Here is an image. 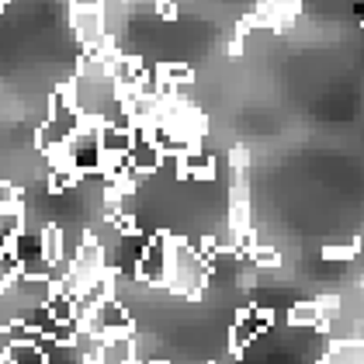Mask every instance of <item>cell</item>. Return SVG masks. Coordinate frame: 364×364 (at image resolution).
Returning <instances> with one entry per match:
<instances>
[{
	"label": "cell",
	"instance_id": "17",
	"mask_svg": "<svg viewBox=\"0 0 364 364\" xmlns=\"http://www.w3.org/2000/svg\"><path fill=\"white\" fill-rule=\"evenodd\" d=\"M42 257H46L49 264H66V260H63V225L59 223L42 225Z\"/></svg>",
	"mask_w": 364,
	"mask_h": 364
},
{
	"label": "cell",
	"instance_id": "10",
	"mask_svg": "<svg viewBox=\"0 0 364 364\" xmlns=\"http://www.w3.org/2000/svg\"><path fill=\"white\" fill-rule=\"evenodd\" d=\"M132 149V129H118V125H101V153H105V167L125 160Z\"/></svg>",
	"mask_w": 364,
	"mask_h": 364
},
{
	"label": "cell",
	"instance_id": "4",
	"mask_svg": "<svg viewBox=\"0 0 364 364\" xmlns=\"http://www.w3.org/2000/svg\"><path fill=\"white\" fill-rule=\"evenodd\" d=\"M56 167H70L77 177L84 173H101L105 170V153H101V125H84L66 149L56 156Z\"/></svg>",
	"mask_w": 364,
	"mask_h": 364
},
{
	"label": "cell",
	"instance_id": "18",
	"mask_svg": "<svg viewBox=\"0 0 364 364\" xmlns=\"http://www.w3.org/2000/svg\"><path fill=\"white\" fill-rule=\"evenodd\" d=\"M4 364H46V354L38 343H14Z\"/></svg>",
	"mask_w": 364,
	"mask_h": 364
},
{
	"label": "cell",
	"instance_id": "5",
	"mask_svg": "<svg viewBox=\"0 0 364 364\" xmlns=\"http://www.w3.org/2000/svg\"><path fill=\"white\" fill-rule=\"evenodd\" d=\"M70 28L77 35V42L90 49H108V21H105V7L97 4H73L70 7Z\"/></svg>",
	"mask_w": 364,
	"mask_h": 364
},
{
	"label": "cell",
	"instance_id": "7",
	"mask_svg": "<svg viewBox=\"0 0 364 364\" xmlns=\"http://www.w3.org/2000/svg\"><path fill=\"white\" fill-rule=\"evenodd\" d=\"M167 271H170V236H164V232L160 236H149V247L142 253L136 278L142 284L160 288V284H167Z\"/></svg>",
	"mask_w": 364,
	"mask_h": 364
},
{
	"label": "cell",
	"instance_id": "2",
	"mask_svg": "<svg viewBox=\"0 0 364 364\" xmlns=\"http://www.w3.org/2000/svg\"><path fill=\"white\" fill-rule=\"evenodd\" d=\"M212 281V264L205 250L191 247L188 240H170V271H167V288L173 295L184 299H198Z\"/></svg>",
	"mask_w": 364,
	"mask_h": 364
},
{
	"label": "cell",
	"instance_id": "1",
	"mask_svg": "<svg viewBox=\"0 0 364 364\" xmlns=\"http://www.w3.org/2000/svg\"><path fill=\"white\" fill-rule=\"evenodd\" d=\"M59 284L46 278H28V274H14L11 281L0 284V330L11 326H25L38 309L53 302Z\"/></svg>",
	"mask_w": 364,
	"mask_h": 364
},
{
	"label": "cell",
	"instance_id": "23",
	"mask_svg": "<svg viewBox=\"0 0 364 364\" xmlns=\"http://www.w3.org/2000/svg\"><path fill=\"white\" fill-rule=\"evenodd\" d=\"M267 7L271 11H291V7H299V0H267Z\"/></svg>",
	"mask_w": 364,
	"mask_h": 364
},
{
	"label": "cell",
	"instance_id": "13",
	"mask_svg": "<svg viewBox=\"0 0 364 364\" xmlns=\"http://www.w3.org/2000/svg\"><path fill=\"white\" fill-rule=\"evenodd\" d=\"M38 347H42V354H46V364H90L87 354L73 343V340H70V343H56V340L42 336Z\"/></svg>",
	"mask_w": 364,
	"mask_h": 364
},
{
	"label": "cell",
	"instance_id": "15",
	"mask_svg": "<svg viewBox=\"0 0 364 364\" xmlns=\"http://www.w3.org/2000/svg\"><path fill=\"white\" fill-rule=\"evenodd\" d=\"M323 364H364V340H343L326 350Z\"/></svg>",
	"mask_w": 364,
	"mask_h": 364
},
{
	"label": "cell",
	"instance_id": "24",
	"mask_svg": "<svg viewBox=\"0 0 364 364\" xmlns=\"http://www.w3.org/2000/svg\"><path fill=\"white\" fill-rule=\"evenodd\" d=\"M4 4H11V0H0V7H4Z\"/></svg>",
	"mask_w": 364,
	"mask_h": 364
},
{
	"label": "cell",
	"instance_id": "14",
	"mask_svg": "<svg viewBox=\"0 0 364 364\" xmlns=\"http://www.w3.org/2000/svg\"><path fill=\"white\" fill-rule=\"evenodd\" d=\"M288 323L299 330H319V326H326V312L319 302H299L288 312Z\"/></svg>",
	"mask_w": 364,
	"mask_h": 364
},
{
	"label": "cell",
	"instance_id": "25",
	"mask_svg": "<svg viewBox=\"0 0 364 364\" xmlns=\"http://www.w3.org/2000/svg\"><path fill=\"white\" fill-rule=\"evenodd\" d=\"M0 364H4V361H0Z\"/></svg>",
	"mask_w": 364,
	"mask_h": 364
},
{
	"label": "cell",
	"instance_id": "20",
	"mask_svg": "<svg viewBox=\"0 0 364 364\" xmlns=\"http://www.w3.org/2000/svg\"><path fill=\"white\" fill-rule=\"evenodd\" d=\"M0 208L4 212H21V191L7 181H0Z\"/></svg>",
	"mask_w": 364,
	"mask_h": 364
},
{
	"label": "cell",
	"instance_id": "16",
	"mask_svg": "<svg viewBox=\"0 0 364 364\" xmlns=\"http://www.w3.org/2000/svg\"><path fill=\"white\" fill-rule=\"evenodd\" d=\"M21 229H25V212H4L0 208V257L11 253V247H14V240H18Z\"/></svg>",
	"mask_w": 364,
	"mask_h": 364
},
{
	"label": "cell",
	"instance_id": "22",
	"mask_svg": "<svg viewBox=\"0 0 364 364\" xmlns=\"http://www.w3.org/2000/svg\"><path fill=\"white\" fill-rule=\"evenodd\" d=\"M14 274H21V264H18V257H14V253H4V257H0V284H4V281H11Z\"/></svg>",
	"mask_w": 364,
	"mask_h": 364
},
{
	"label": "cell",
	"instance_id": "11",
	"mask_svg": "<svg viewBox=\"0 0 364 364\" xmlns=\"http://www.w3.org/2000/svg\"><path fill=\"white\" fill-rule=\"evenodd\" d=\"M173 164H177V173H181V177H191V181H208V177L215 173V160H212L205 149H188V153H181Z\"/></svg>",
	"mask_w": 364,
	"mask_h": 364
},
{
	"label": "cell",
	"instance_id": "9",
	"mask_svg": "<svg viewBox=\"0 0 364 364\" xmlns=\"http://www.w3.org/2000/svg\"><path fill=\"white\" fill-rule=\"evenodd\" d=\"M164 149L153 142V136H149V129H132V149H129V156H125V164L136 170L139 177H146V173H153V170H160V164H164Z\"/></svg>",
	"mask_w": 364,
	"mask_h": 364
},
{
	"label": "cell",
	"instance_id": "6",
	"mask_svg": "<svg viewBox=\"0 0 364 364\" xmlns=\"http://www.w3.org/2000/svg\"><path fill=\"white\" fill-rule=\"evenodd\" d=\"M84 330L87 333H94L97 340L129 336L132 333V316H129V309L122 306L118 299H105V302L84 319Z\"/></svg>",
	"mask_w": 364,
	"mask_h": 364
},
{
	"label": "cell",
	"instance_id": "21",
	"mask_svg": "<svg viewBox=\"0 0 364 364\" xmlns=\"http://www.w3.org/2000/svg\"><path fill=\"white\" fill-rule=\"evenodd\" d=\"M250 264H257V267H278L281 257H278V250H271V247H253Z\"/></svg>",
	"mask_w": 364,
	"mask_h": 364
},
{
	"label": "cell",
	"instance_id": "8",
	"mask_svg": "<svg viewBox=\"0 0 364 364\" xmlns=\"http://www.w3.org/2000/svg\"><path fill=\"white\" fill-rule=\"evenodd\" d=\"M271 326V312L267 309H243L240 316H236V323H232V330H229V350L232 354H240V350H247L257 336L264 333Z\"/></svg>",
	"mask_w": 364,
	"mask_h": 364
},
{
	"label": "cell",
	"instance_id": "19",
	"mask_svg": "<svg viewBox=\"0 0 364 364\" xmlns=\"http://www.w3.org/2000/svg\"><path fill=\"white\" fill-rule=\"evenodd\" d=\"M358 250H361L358 240H347V243H326V247H323V257H326V260H350V257H358Z\"/></svg>",
	"mask_w": 364,
	"mask_h": 364
},
{
	"label": "cell",
	"instance_id": "3",
	"mask_svg": "<svg viewBox=\"0 0 364 364\" xmlns=\"http://www.w3.org/2000/svg\"><path fill=\"white\" fill-rule=\"evenodd\" d=\"M84 125L87 122L80 118V112L70 105L66 90H56V94H53V112H49L46 122H42V129H38V136H35V146H38L46 156L56 160L59 153L66 149V142L73 139Z\"/></svg>",
	"mask_w": 364,
	"mask_h": 364
},
{
	"label": "cell",
	"instance_id": "12",
	"mask_svg": "<svg viewBox=\"0 0 364 364\" xmlns=\"http://www.w3.org/2000/svg\"><path fill=\"white\" fill-rule=\"evenodd\" d=\"M132 361H136V343H132V333L101 340V350H97V358H94V364H132Z\"/></svg>",
	"mask_w": 364,
	"mask_h": 364
}]
</instances>
